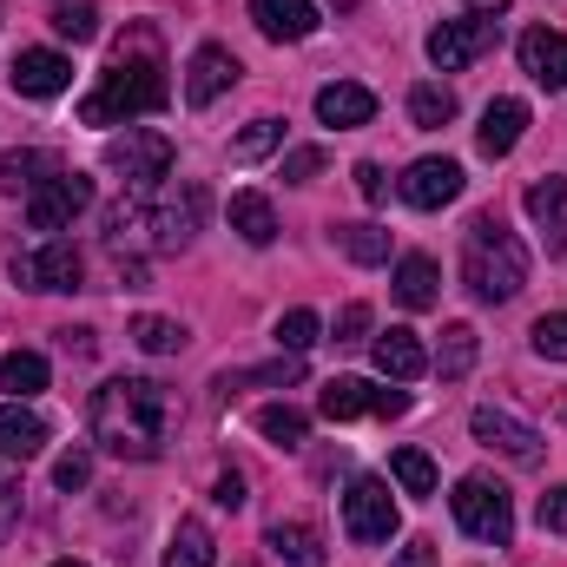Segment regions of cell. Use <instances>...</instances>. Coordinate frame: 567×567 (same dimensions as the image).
<instances>
[{
  "label": "cell",
  "instance_id": "6da1fadb",
  "mask_svg": "<svg viewBox=\"0 0 567 567\" xmlns=\"http://www.w3.org/2000/svg\"><path fill=\"white\" fill-rule=\"evenodd\" d=\"M172 423H178V403H172V390L152 383V377H113V383H100L93 403H86L93 442H100L106 455H120V462H152V455L172 442Z\"/></svg>",
  "mask_w": 567,
  "mask_h": 567
},
{
  "label": "cell",
  "instance_id": "7a4b0ae2",
  "mask_svg": "<svg viewBox=\"0 0 567 567\" xmlns=\"http://www.w3.org/2000/svg\"><path fill=\"white\" fill-rule=\"evenodd\" d=\"M165 100H172L165 66H158V53L145 47V53H120V60L100 73V86L80 100V120H86V126H120V120L158 113Z\"/></svg>",
  "mask_w": 567,
  "mask_h": 567
},
{
  "label": "cell",
  "instance_id": "3957f363",
  "mask_svg": "<svg viewBox=\"0 0 567 567\" xmlns=\"http://www.w3.org/2000/svg\"><path fill=\"white\" fill-rule=\"evenodd\" d=\"M462 284H468L482 303H508V297L528 284V251H522V238H515L495 212H482V218L462 231Z\"/></svg>",
  "mask_w": 567,
  "mask_h": 567
},
{
  "label": "cell",
  "instance_id": "277c9868",
  "mask_svg": "<svg viewBox=\"0 0 567 567\" xmlns=\"http://www.w3.org/2000/svg\"><path fill=\"white\" fill-rule=\"evenodd\" d=\"M449 508H455L462 535H475V542H488V548H508V542H515V502H508L502 482H488V475H462L455 495H449Z\"/></svg>",
  "mask_w": 567,
  "mask_h": 567
},
{
  "label": "cell",
  "instance_id": "5b68a950",
  "mask_svg": "<svg viewBox=\"0 0 567 567\" xmlns=\"http://www.w3.org/2000/svg\"><path fill=\"white\" fill-rule=\"evenodd\" d=\"M86 205H93V178H86V172H47V178L27 192V225L53 238V231H66Z\"/></svg>",
  "mask_w": 567,
  "mask_h": 567
},
{
  "label": "cell",
  "instance_id": "8992f818",
  "mask_svg": "<svg viewBox=\"0 0 567 567\" xmlns=\"http://www.w3.org/2000/svg\"><path fill=\"white\" fill-rule=\"evenodd\" d=\"M158 192V185H152ZM145 192V238H152V251H185L192 245V231L205 225V192L198 185H178V192H165V198H152Z\"/></svg>",
  "mask_w": 567,
  "mask_h": 567
},
{
  "label": "cell",
  "instance_id": "52a82bcc",
  "mask_svg": "<svg viewBox=\"0 0 567 567\" xmlns=\"http://www.w3.org/2000/svg\"><path fill=\"white\" fill-rule=\"evenodd\" d=\"M343 535H350L357 548H383V542L396 535V502H390V482L357 475V482L343 488Z\"/></svg>",
  "mask_w": 567,
  "mask_h": 567
},
{
  "label": "cell",
  "instance_id": "ba28073f",
  "mask_svg": "<svg viewBox=\"0 0 567 567\" xmlns=\"http://www.w3.org/2000/svg\"><path fill=\"white\" fill-rule=\"evenodd\" d=\"M323 423H350V416H410V390H377L370 377H330L317 396Z\"/></svg>",
  "mask_w": 567,
  "mask_h": 567
},
{
  "label": "cell",
  "instance_id": "9c48e42d",
  "mask_svg": "<svg viewBox=\"0 0 567 567\" xmlns=\"http://www.w3.org/2000/svg\"><path fill=\"white\" fill-rule=\"evenodd\" d=\"M172 140L165 133H126V140H113L106 145V165L113 172H126V185L133 192H152V185H165L172 178Z\"/></svg>",
  "mask_w": 567,
  "mask_h": 567
},
{
  "label": "cell",
  "instance_id": "30bf717a",
  "mask_svg": "<svg viewBox=\"0 0 567 567\" xmlns=\"http://www.w3.org/2000/svg\"><path fill=\"white\" fill-rule=\"evenodd\" d=\"M495 40H502V20L462 13V20H442V27L429 33V60H435L442 73H462V66H468V60H482Z\"/></svg>",
  "mask_w": 567,
  "mask_h": 567
},
{
  "label": "cell",
  "instance_id": "8fae6325",
  "mask_svg": "<svg viewBox=\"0 0 567 567\" xmlns=\"http://www.w3.org/2000/svg\"><path fill=\"white\" fill-rule=\"evenodd\" d=\"M80 271L86 265L66 238H40L33 251L13 258V284H27V290H80Z\"/></svg>",
  "mask_w": 567,
  "mask_h": 567
},
{
  "label": "cell",
  "instance_id": "7c38bea8",
  "mask_svg": "<svg viewBox=\"0 0 567 567\" xmlns=\"http://www.w3.org/2000/svg\"><path fill=\"white\" fill-rule=\"evenodd\" d=\"M468 429H475V442L482 449H495V455H508V462H542V429L522 423V416H508V410H495V403H482L475 416H468Z\"/></svg>",
  "mask_w": 567,
  "mask_h": 567
},
{
  "label": "cell",
  "instance_id": "4fadbf2b",
  "mask_svg": "<svg viewBox=\"0 0 567 567\" xmlns=\"http://www.w3.org/2000/svg\"><path fill=\"white\" fill-rule=\"evenodd\" d=\"M7 80H13L20 100H60V93L73 86V60L53 53V47H20V60H13Z\"/></svg>",
  "mask_w": 567,
  "mask_h": 567
},
{
  "label": "cell",
  "instance_id": "5bb4252c",
  "mask_svg": "<svg viewBox=\"0 0 567 567\" xmlns=\"http://www.w3.org/2000/svg\"><path fill=\"white\" fill-rule=\"evenodd\" d=\"M396 192H403V205H416V212H442V205L462 198V165H455V158H416Z\"/></svg>",
  "mask_w": 567,
  "mask_h": 567
},
{
  "label": "cell",
  "instance_id": "9a60e30c",
  "mask_svg": "<svg viewBox=\"0 0 567 567\" xmlns=\"http://www.w3.org/2000/svg\"><path fill=\"white\" fill-rule=\"evenodd\" d=\"M515 53H522V73H528L535 86L567 93V33H555V27H528Z\"/></svg>",
  "mask_w": 567,
  "mask_h": 567
},
{
  "label": "cell",
  "instance_id": "2e32d148",
  "mask_svg": "<svg viewBox=\"0 0 567 567\" xmlns=\"http://www.w3.org/2000/svg\"><path fill=\"white\" fill-rule=\"evenodd\" d=\"M522 205H528V218H535V231H542L548 258H561V251H567V178H561V172L535 178Z\"/></svg>",
  "mask_w": 567,
  "mask_h": 567
},
{
  "label": "cell",
  "instance_id": "e0dca14e",
  "mask_svg": "<svg viewBox=\"0 0 567 567\" xmlns=\"http://www.w3.org/2000/svg\"><path fill=\"white\" fill-rule=\"evenodd\" d=\"M231 86H238V60H231V47H212V40H205V47L192 53V66H185V100H192V106H212V100L231 93Z\"/></svg>",
  "mask_w": 567,
  "mask_h": 567
},
{
  "label": "cell",
  "instance_id": "ac0fdd59",
  "mask_svg": "<svg viewBox=\"0 0 567 567\" xmlns=\"http://www.w3.org/2000/svg\"><path fill=\"white\" fill-rule=\"evenodd\" d=\"M370 357H377V370L390 377V383H416V377H429V350L416 330H383L377 343H370Z\"/></svg>",
  "mask_w": 567,
  "mask_h": 567
},
{
  "label": "cell",
  "instance_id": "d6986e66",
  "mask_svg": "<svg viewBox=\"0 0 567 567\" xmlns=\"http://www.w3.org/2000/svg\"><path fill=\"white\" fill-rule=\"evenodd\" d=\"M317 120L337 126V133H343V126H370V120H377V93L357 86V80H330V86L317 93Z\"/></svg>",
  "mask_w": 567,
  "mask_h": 567
},
{
  "label": "cell",
  "instance_id": "ffe728a7",
  "mask_svg": "<svg viewBox=\"0 0 567 567\" xmlns=\"http://www.w3.org/2000/svg\"><path fill=\"white\" fill-rule=\"evenodd\" d=\"M251 20L265 40H310L317 33V0H251Z\"/></svg>",
  "mask_w": 567,
  "mask_h": 567
},
{
  "label": "cell",
  "instance_id": "44dd1931",
  "mask_svg": "<svg viewBox=\"0 0 567 567\" xmlns=\"http://www.w3.org/2000/svg\"><path fill=\"white\" fill-rule=\"evenodd\" d=\"M522 133H528V100H495V106L482 113L475 145H482V158H508V152L522 145Z\"/></svg>",
  "mask_w": 567,
  "mask_h": 567
},
{
  "label": "cell",
  "instance_id": "7402d4cb",
  "mask_svg": "<svg viewBox=\"0 0 567 567\" xmlns=\"http://www.w3.org/2000/svg\"><path fill=\"white\" fill-rule=\"evenodd\" d=\"M47 449V416L27 410V403H0V455L7 462H27Z\"/></svg>",
  "mask_w": 567,
  "mask_h": 567
},
{
  "label": "cell",
  "instance_id": "603a6c76",
  "mask_svg": "<svg viewBox=\"0 0 567 567\" xmlns=\"http://www.w3.org/2000/svg\"><path fill=\"white\" fill-rule=\"evenodd\" d=\"M265 548H271L284 567H330V555H323V535H317L310 522H271Z\"/></svg>",
  "mask_w": 567,
  "mask_h": 567
},
{
  "label": "cell",
  "instance_id": "cb8c5ba5",
  "mask_svg": "<svg viewBox=\"0 0 567 567\" xmlns=\"http://www.w3.org/2000/svg\"><path fill=\"white\" fill-rule=\"evenodd\" d=\"M435 297H442V271H435V258H423V251L396 258V303H403V310H435Z\"/></svg>",
  "mask_w": 567,
  "mask_h": 567
},
{
  "label": "cell",
  "instance_id": "d4e9b609",
  "mask_svg": "<svg viewBox=\"0 0 567 567\" xmlns=\"http://www.w3.org/2000/svg\"><path fill=\"white\" fill-rule=\"evenodd\" d=\"M231 231H238L245 245L265 251V245L278 238V212H271V198H265V192H238V198H231Z\"/></svg>",
  "mask_w": 567,
  "mask_h": 567
},
{
  "label": "cell",
  "instance_id": "484cf974",
  "mask_svg": "<svg viewBox=\"0 0 567 567\" xmlns=\"http://www.w3.org/2000/svg\"><path fill=\"white\" fill-rule=\"evenodd\" d=\"M165 567H218V542L205 522H178L165 542Z\"/></svg>",
  "mask_w": 567,
  "mask_h": 567
},
{
  "label": "cell",
  "instance_id": "4316f807",
  "mask_svg": "<svg viewBox=\"0 0 567 567\" xmlns=\"http://www.w3.org/2000/svg\"><path fill=\"white\" fill-rule=\"evenodd\" d=\"M475 350H482V337H475L468 323H449V330H442V350L429 357V370H442V383H455V377L475 370Z\"/></svg>",
  "mask_w": 567,
  "mask_h": 567
},
{
  "label": "cell",
  "instance_id": "83f0119b",
  "mask_svg": "<svg viewBox=\"0 0 567 567\" xmlns=\"http://www.w3.org/2000/svg\"><path fill=\"white\" fill-rule=\"evenodd\" d=\"M0 390H13V403L40 396V390H47V357H40V350H7V357H0Z\"/></svg>",
  "mask_w": 567,
  "mask_h": 567
},
{
  "label": "cell",
  "instance_id": "f1b7e54d",
  "mask_svg": "<svg viewBox=\"0 0 567 567\" xmlns=\"http://www.w3.org/2000/svg\"><path fill=\"white\" fill-rule=\"evenodd\" d=\"M40 172H60V165H53L47 152L20 145V152H7V158H0V192H7V198H20V192H33V185H40Z\"/></svg>",
  "mask_w": 567,
  "mask_h": 567
},
{
  "label": "cell",
  "instance_id": "f546056e",
  "mask_svg": "<svg viewBox=\"0 0 567 567\" xmlns=\"http://www.w3.org/2000/svg\"><path fill=\"white\" fill-rule=\"evenodd\" d=\"M133 343H140L145 357H178L192 337H185V323H172V317H152V310H145V317H133Z\"/></svg>",
  "mask_w": 567,
  "mask_h": 567
},
{
  "label": "cell",
  "instance_id": "4dcf8cb0",
  "mask_svg": "<svg viewBox=\"0 0 567 567\" xmlns=\"http://www.w3.org/2000/svg\"><path fill=\"white\" fill-rule=\"evenodd\" d=\"M337 245L350 265H390V231L383 225H337Z\"/></svg>",
  "mask_w": 567,
  "mask_h": 567
},
{
  "label": "cell",
  "instance_id": "1f68e13d",
  "mask_svg": "<svg viewBox=\"0 0 567 567\" xmlns=\"http://www.w3.org/2000/svg\"><path fill=\"white\" fill-rule=\"evenodd\" d=\"M53 33L73 40V47L100 40V7H93V0H53Z\"/></svg>",
  "mask_w": 567,
  "mask_h": 567
},
{
  "label": "cell",
  "instance_id": "d6a6232c",
  "mask_svg": "<svg viewBox=\"0 0 567 567\" xmlns=\"http://www.w3.org/2000/svg\"><path fill=\"white\" fill-rule=\"evenodd\" d=\"M258 435H265V442H278V449H297V442L310 435V416H303V410H290V403H265V410H258Z\"/></svg>",
  "mask_w": 567,
  "mask_h": 567
},
{
  "label": "cell",
  "instance_id": "836d02e7",
  "mask_svg": "<svg viewBox=\"0 0 567 567\" xmlns=\"http://www.w3.org/2000/svg\"><path fill=\"white\" fill-rule=\"evenodd\" d=\"M455 113H462V106H455V93H449V86H416V93H410V120H416L423 133H442Z\"/></svg>",
  "mask_w": 567,
  "mask_h": 567
},
{
  "label": "cell",
  "instance_id": "e575fe53",
  "mask_svg": "<svg viewBox=\"0 0 567 567\" xmlns=\"http://www.w3.org/2000/svg\"><path fill=\"white\" fill-rule=\"evenodd\" d=\"M390 475H396L403 495H435V462H429L423 449H396L390 455Z\"/></svg>",
  "mask_w": 567,
  "mask_h": 567
},
{
  "label": "cell",
  "instance_id": "d590c367",
  "mask_svg": "<svg viewBox=\"0 0 567 567\" xmlns=\"http://www.w3.org/2000/svg\"><path fill=\"white\" fill-rule=\"evenodd\" d=\"M317 330H323V323H317V310H303V303H297V310H284V317H278V350H284V357H303V350L317 343Z\"/></svg>",
  "mask_w": 567,
  "mask_h": 567
},
{
  "label": "cell",
  "instance_id": "8d00e7d4",
  "mask_svg": "<svg viewBox=\"0 0 567 567\" xmlns=\"http://www.w3.org/2000/svg\"><path fill=\"white\" fill-rule=\"evenodd\" d=\"M278 145H284V120H251V126L231 140V158L251 165V158H265V152H278Z\"/></svg>",
  "mask_w": 567,
  "mask_h": 567
},
{
  "label": "cell",
  "instance_id": "74e56055",
  "mask_svg": "<svg viewBox=\"0 0 567 567\" xmlns=\"http://www.w3.org/2000/svg\"><path fill=\"white\" fill-rule=\"evenodd\" d=\"M535 350H542L548 363H567V310H548V317L535 323Z\"/></svg>",
  "mask_w": 567,
  "mask_h": 567
},
{
  "label": "cell",
  "instance_id": "f35d334b",
  "mask_svg": "<svg viewBox=\"0 0 567 567\" xmlns=\"http://www.w3.org/2000/svg\"><path fill=\"white\" fill-rule=\"evenodd\" d=\"M53 482H60L66 495H73V488H86V482H93V455H86V449H66V455L53 462Z\"/></svg>",
  "mask_w": 567,
  "mask_h": 567
},
{
  "label": "cell",
  "instance_id": "ab89813d",
  "mask_svg": "<svg viewBox=\"0 0 567 567\" xmlns=\"http://www.w3.org/2000/svg\"><path fill=\"white\" fill-rule=\"evenodd\" d=\"M317 172H323V152H317V145H297V152H284V178H290V185H310Z\"/></svg>",
  "mask_w": 567,
  "mask_h": 567
},
{
  "label": "cell",
  "instance_id": "60d3db41",
  "mask_svg": "<svg viewBox=\"0 0 567 567\" xmlns=\"http://www.w3.org/2000/svg\"><path fill=\"white\" fill-rule=\"evenodd\" d=\"M20 522V475H13V462L0 455V535Z\"/></svg>",
  "mask_w": 567,
  "mask_h": 567
},
{
  "label": "cell",
  "instance_id": "b9f144b4",
  "mask_svg": "<svg viewBox=\"0 0 567 567\" xmlns=\"http://www.w3.org/2000/svg\"><path fill=\"white\" fill-rule=\"evenodd\" d=\"M363 330H370V303H343L337 310V343H357Z\"/></svg>",
  "mask_w": 567,
  "mask_h": 567
},
{
  "label": "cell",
  "instance_id": "7bdbcfd3",
  "mask_svg": "<svg viewBox=\"0 0 567 567\" xmlns=\"http://www.w3.org/2000/svg\"><path fill=\"white\" fill-rule=\"evenodd\" d=\"M212 502H218V508H245V475H238V468H225V475L212 482Z\"/></svg>",
  "mask_w": 567,
  "mask_h": 567
},
{
  "label": "cell",
  "instance_id": "ee69618b",
  "mask_svg": "<svg viewBox=\"0 0 567 567\" xmlns=\"http://www.w3.org/2000/svg\"><path fill=\"white\" fill-rule=\"evenodd\" d=\"M542 528L548 535H567V488H548L542 495Z\"/></svg>",
  "mask_w": 567,
  "mask_h": 567
},
{
  "label": "cell",
  "instance_id": "f6af8a7d",
  "mask_svg": "<svg viewBox=\"0 0 567 567\" xmlns=\"http://www.w3.org/2000/svg\"><path fill=\"white\" fill-rule=\"evenodd\" d=\"M350 178H357V192H363V198H370V205H377V198H383V192H390V185H383V165H370V158H363V165H357V172H350Z\"/></svg>",
  "mask_w": 567,
  "mask_h": 567
},
{
  "label": "cell",
  "instance_id": "bcb514c9",
  "mask_svg": "<svg viewBox=\"0 0 567 567\" xmlns=\"http://www.w3.org/2000/svg\"><path fill=\"white\" fill-rule=\"evenodd\" d=\"M396 567H435V542H410V548L396 555Z\"/></svg>",
  "mask_w": 567,
  "mask_h": 567
},
{
  "label": "cell",
  "instance_id": "7dc6e473",
  "mask_svg": "<svg viewBox=\"0 0 567 567\" xmlns=\"http://www.w3.org/2000/svg\"><path fill=\"white\" fill-rule=\"evenodd\" d=\"M60 343H66L73 357H93V330H60Z\"/></svg>",
  "mask_w": 567,
  "mask_h": 567
},
{
  "label": "cell",
  "instance_id": "c3c4849f",
  "mask_svg": "<svg viewBox=\"0 0 567 567\" xmlns=\"http://www.w3.org/2000/svg\"><path fill=\"white\" fill-rule=\"evenodd\" d=\"M462 7H468V13H482V20H495V13H502L508 0H462Z\"/></svg>",
  "mask_w": 567,
  "mask_h": 567
},
{
  "label": "cell",
  "instance_id": "681fc988",
  "mask_svg": "<svg viewBox=\"0 0 567 567\" xmlns=\"http://www.w3.org/2000/svg\"><path fill=\"white\" fill-rule=\"evenodd\" d=\"M53 567H86V561H53Z\"/></svg>",
  "mask_w": 567,
  "mask_h": 567
}]
</instances>
